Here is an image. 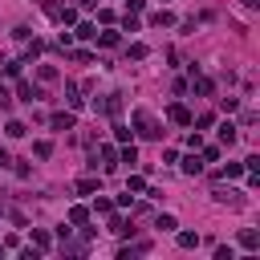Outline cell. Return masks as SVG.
I'll list each match as a JSON object with an SVG mask.
<instances>
[{"instance_id":"7dc6e473","label":"cell","mask_w":260,"mask_h":260,"mask_svg":"<svg viewBox=\"0 0 260 260\" xmlns=\"http://www.w3.org/2000/svg\"><path fill=\"white\" fill-rule=\"evenodd\" d=\"M240 4H244V8H260V0H240Z\"/></svg>"},{"instance_id":"9a60e30c","label":"cell","mask_w":260,"mask_h":260,"mask_svg":"<svg viewBox=\"0 0 260 260\" xmlns=\"http://www.w3.org/2000/svg\"><path fill=\"white\" fill-rule=\"evenodd\" d=\"M81 223H89V207L85 203H73L69 207V228H81Z\"/></svg>"},{"instance_id":"f35d334b","label":"cell","mask_w":260,"mask_h":260,"mask_svg":"<svg viewBox=\"0 0 260 260\" xmlns=\"http://www.w3.org/2000/svg\"><path fill=\"white\" fill-rule=\"evenodd\" d=\"M0 110H4V114L12 110V93H8V85H0Z\"/></svg>"},{"instance_id":"7bdbcfd3","label":"cell","mask_w":260,"mask_h":260,"mask_svg":"<svg viewBox=\"0 0 260 260\" xmlns=\"http://www.w3.org/2000/svg\"><path fill=\"white\" fill-rule=\"evenodd\" d=\"M12 37H16V41H20V45H24V41H28V37H32V32H28V28H24V24H16V28H12Z\"/></svg>"},{"instance_id":"7c38bea8","label":"cell","mask_w":260,"mask_h":260,"mask_svg":"<svg viewBox=\"0 0 260 260\" xmlns=\"http://www.w3.org/2000/svg\"><path fill=\"white\" fill-rule=\"evenodd\" d=\"M236 240H240V248H248V252H256V248H260V232H256V228H240V236H236Z\"/></svg>"},{"instance_id":"30bf717a","label":"cell","mask_w":260,"mask_h":260,"mask_svg":"<svg viewBox=\"0 0 260 260\" xmlns=\"http://www.w3.org/2000/svg\"><path fill=\"white\" fill-rule=\"evenodd\" d=\"M49 126L53 130H73L77 126V114L73 110H57V114H49Z\"/></svg>"},{"instance_id":"e575fe53","label":"cell","mask_w":260,"mask_h":260,"mask_svg":"<svg viewBox=\"0 0 260 260\" xmlns=\"http://www.w3.org/2000/svg\"><path fill=\"white\" fill-rule=\"evenodd\" d=\"M179 248H199V236L195 232H179Z\"/></svg>"},{"instance_id":"5bb4252c","label":"cell","mask_w":260,"mask_h":260,"mask_svg":"<svg viewBox=\"0 0 260 260\" xmlns=\"http://www.w3.org/2000/svg\"><path fill=\"white\" fill-rule=\"evenodd\" d=\"M98 187H102V179H98V175H85V179H77V183H73V191H77V195H93Z\"/></svg>"},{"instance_id":"52a82bcc","label":"cell","mask_w":260,"mask_h":260,"mask_svg":"<svg viewBox=\"0 0 260 260\" xmlns=\"http://www.w3.org/2000/svg\"><path fill=\"white\" fill-rule=\"evenodd\" d=\"M191 89H195L199 98H211V93H215V81H211V77H203V73H199V65H191Z\"/></svg>"},{"instance_id":"836d02e7","label":"cell","mask_w":260,"mask_h":260,"mask_svg":"<svg viewBox=\"0 0 260 260\" xmlns=\"http://www.w3.org/2000/svg\"><path fill=\"white\" fill-rule=\"evenodd\" d=\"M110 130H114V138H118V142H130V138H134V130H126V126H122V122H114V126H110Z\"/></svg>"},{"instance_id":"8fae6325","label":"cell","mask_w":260,"mask_h":260,"mask_svg":"<svg viewBox=\"0 0 260 260\" xmlns=\"http://www.w3.org/2000/svg\"><path fill=\"white\" fill-rule=\"evenodd\" d=\"M93 41H98L102 49H118V45H122V37H118V28H110V24H106L102 32H93Z\"/></svg>"},{"instance_id":"4316f807","label":"cell","mask_w":260,"mask_h":260,"mask_svg":"<svg viewBox=\"0 0 260 260\" xmlns=\"http://www.w3.org/2000/svg\"><path fill=\"white\" fill-rule=\"evenodd\" d=\"M154 228H158V232H175L179 219H175V215H154Z\"/></svg>"},{"instance_id":"74e56055","label":"cell","mask_w":260,"mask_h":260,"mask_svg":"<svg viewBox=\"0 0 260 260\" xmlns=\"http://www.w3.org/2000/svg\"><path fill=\"white\" fill-rule=\"evenodd\" d=\"M199 130H207V126H215V114H199V118H191Z\"/></svg>"},{"instance_id":"ab89813d","label":"cell","mask_w":260,"mask_h":260,"mask_svg":"<svg viewBox=\"0 0 260 260\" xmlns=\"http://www.w3.org/2000/svg\"><path fill=\"white\" fill-rule=\"evenodd\" d=\"M73 41H77L73 32H61V37H57V49H73Z\"/></svg>"},{"instance_id":"681fc988","label":"cell","mask_w":260,"mask_h":260,"mask_svg":"<svg viewBox=\"0 0 260 260\" xmlns=\"http://www.w3.org/2000/svg\"><path fill=\"white\" fill-rule=\"evenodd\" d=\"M162 4H167V0H162Z\"/></svg>"},{"instance_id":"83f0119b","label":"cell","mask_w":260,"mask_h":260,"mask_svg":"<svg viewBox=\"0 0 260 260\" xmlns=\"http://www.w3.org/2000/svg\"><path fill=\"white\" fill-rule=\"evenodd\" d=\"M32 154H37V158H49V154H53V142H49V138L32 142Z\"/></svg>"},{"instance_id":"e0dca14e","label":"cell","mask_w":260,"mask_h":260,"mask_svg":"<svg viewBox=\"0 0 260 260\" xmlns=\"http://www.w3.org/2000/svg\"><path fill=\"white\" fill-rule=\"evenodd\" d=\"M179 167H183V175H199V171H203V158H199V150H195V154H187Z\"/></svg>"},{"instance_id":"3957f363","label":"cell","mask_w":260,"mask_h":260,"mask_svg":"<svg viewBox=\"0 0 260 260\" xmlns=\"http://www.w3.org/2000/svg\"><path fill=\"white\" fill-rule=\"evenodd\" d=\"M98 162H102L106 171H114V167H118V146H110V142L93 146V150H89V167H98Z\"/></svg>"},{"instance_id":"ffe728a7","label":"cell","mask_w":260,"mask_h":260,"mask_svg":"<svg viewBox=\"0 0 260 260\" xmlns=\"http://www.w3.org/2000/svg\"><path fill=\"white\" fill-rule=\"evenodd\" d=\"M4 134H8V138H24V134H28V126H24V122H16V118H8Z\"/></svg>"},{"instance_id":"1f68e13d","label":"cell","mask_w":260,"mask_h":260,"mask_svg":"<svg viewBox=\"0 0 260 260\" xmlns=\"http://www.w3.org/2000/svg\"><path fill=\"white\" fill-rule=\"evenodd\" d=\"M130 57H134V61H146V57H150V49H146L142 41H134V45H130Z\"/></svg>"},{"instance_id":"277c9868","label":"cell","mask_w":260,"mask_h":260,"mask_svg":"<svg viewBox=\"0 0 260 260\" xmlns=\"http://www.w3.org/2000/svg\"><path fill=\"white\" fill-rule=\"evenodd\" d=\"M65 110H85V85H77V81H65Z\"/></svg>"},{"instance_id":"484cf974","label":"cell","mask_w":260,"mask_h":260,"mask_svg":"<svg viewBox=\"0 0 260 260\" xmlns=\"http://www.w3.org/2000/svg\"><path fill=\"white\" fill-rule=\"evenodd\" d=\"M126 191H130V195H142V191H146V179H142V175H130V179H126Z\"/></svg>"},{"instance_id":"d4e9b609","label":"cell","mask_w":260,"mask_h":260,"mask_svg":"<svg viewBox=\"0 0 260 260\" xmlns=\"http://www.w3.org/2000/svg\"><path fill=\"white\" fill-rule=\"evenodd\" d=\"M41 49H45V45H41L37 37H28V41H24V61H32V57H41Z\"/></svg>"},{"instance_id":"d6a6232c","label":"cell","mask_w":260,"mask_h":260,"mask_svg":"<svg viewBox=\"0 0 260 260\" xmlns=\"http://www.w3.org/2000/svg\"><path fill=\"white\" fill-rule=\"evenodd\" d=\"M24 65H28L24 57H20V61H4V73H8V77H20V69H24Z\"/></svg>"},{"instance_id":"5b68a950","label":"cell","mask_w":260,"mask_h":260,"mask_svg":"<svg viewBox=\"0 0 260 260\" xmlns=\"http://www.w3.org/2000/svg\"><path fill=\"white\" fill-rule=\"evenodd\" d=\"M16 98H20V102H41L45 89H41V81H24V77H16Z\"/></svg>"},{"instance_id":"ba28073f","label":"cell","mask_w":260,"mask_h":260,"mask_svg":"<svg viewBox=\"0 0 260 260\" xmlns=\"http://www.w3.org/2000/svg\"><path fill=\"white\" fill-rule=\"evenodd\" d=\"M211 199L215 203H228V207H244V191H236V187H215Z\"/></svg>"},{"instance_id":"4dcf8cb0","label":"cell","mask_w":260,"mask_h":260,"mask_svg":"<svg viewBox=\"0 0 260 260\" xmlns=\"http://www.w3.org/2000/svg\"><path fill=\"white\" fill-rule=\"evenodd\" d=\"M146 248H150V244H130V248H122V252H118V260H134V256H138V252H146Z\"/></svg>"},{"instance_id":"2e32d148","label":"cell","mask_w":260,"mask_h":260,"mask_svg":"<svg viewBox=\"0 0 260 260\" xmlns=\"http://www.w3.org/2000/svg\"><path fill=\"white\" fill-rule=\"evenodd\" d=\"M32 248H37V252H49V248H53V236H49L45 228H32Z\"/></svg>"},{"instance_id":"8992f818","label":"cell","mask_w":260,"mask_h":260,"mask_svg":"<svg viewBox=\"0 0 260 260\" xmlns=\"http://www.w3.org/2000/svg\"><path fill=\"white\" fill-rule=\"evenodd\" d=\"M93 110L106 114V118H118V114H122V93H106V98H98Z\"/></svg>"},{"instance_id":"4fadbf2b","label":"cell","mask_w":260,"mask_h":260,"mask_svg":"<svg viewBox=\"0 0 260 260\" xmlns=\"http://www.w3.org/2000/svg\"><path fill=\"white\" fill-rule=\"evenodd\" d=\"M240 138V126L236 122H219V146H232Z\"/></svg>"},{"instance_id":"f546056e","label":"cell","mask_w":260,"mask_h":260,"mask_svg":"<svg viewBox=\"0 0 260 260\" xmlns=\"http://www.w3.org/2000/svg\"><path fill=\"white\" fill-rule=\"evenodd\" d=\"M93 211H98V215H110V211H114V199L98 195V199H93Z\"/></svg>"},{"instance_id":"b9f144b4","label":"cell","mask_w":260,"mask_h":260,"mask_svg":"<svg viewBox=\"0 0 260 260\" xmlns=\"http://www.w3.org/2000/svg\"><path fill=\"white\" fill-rule=\"evenodd\" d=\"M215 260H236V252H232L228 244H219V248H215Z\"/></svg>"},{"instance_id":"44dd1931","label":"cell","mask_w":260,"mask_h":260,"mask_svg":"<svg viewBox=\"0 0 260 260\" xmlns=\"http://www.w3.org/2000/svg\"><path fill=\"white\" fill-rule=\"evenodd\" d=\"M244 175V162H228L223 171H215V179H240Z\"/></svg>"},{"instance_id":"ee69618b","label":"cell","mask_w":260,"mask_h":260,"mask_svg":"<svg viewBox=\"0 0 260 260\" xmlns=\"http://www.w3.org/2000/svg\"><path fill=\"white\" fill-rule=\"evenodd\" d=\"M236 106H240V102H236V98H219V110H223V114H232V110H236Z\"/></svg>"},{"instance_id":"60d3db41","label":"cell","mask_w":260,"mask_h":260,"mask_svg":"<svg viewBox=\"0 0 260 260\" xmlns=\"http://www.w3.org/2000/svg\"><path fill=\"white\" fill-rule=\"evenodd\" d=\"M187 146H191V150H199V146H203V134H199V130H191V134H187Z\"/></svg>"},{"instance_id":"bcb514c9","label":"cell","mask_w":260,"mask_h":260,"mask_svg":"<svg viewBox=\"0 0 260 260\" xmlns=\"http://www.w3.org/2000/svg\"><path fill=\"white\" fill-rule=\"evenodd\" d=\"M77 8H98V0H77Z\"/></svg>"},{"instance_id":"f1b7e54d","label":"cell","mask_w":260,"mask_h":260,"mask_svg":"<svg viewBox=\"0 0 260 260\" xmlns=\"http://www.w3.org/2000/svg\"><path fill=\"white\" fill-rule=\"evenodd\" d=\"M219 154H223V150H219V146H207V142H203V146H199V158H203V162H215V158H219Z\"/></svg>"},{"instance_id":"d590c367","label":"cell","mask_w":260,"mask_h":260,"mask_svg":"<svg viewBox=\"0 0 260 260\" xmlns=\"http://www.w3.org/2000/svg\"><path fill=\"white\" fill-rule=\"evenodd\" d=\"M244 171H248V175H260V154H248V158H244Z\"/></svg>"},{"instance_id":"ac0fdd59","label":"cell","mask_w":260,"mask_h":260,"mask_svg":"<svg viewBox=\"0 0 260 260\" xmlns=\"http://www.w3.org/2000/svg\"><path fill=\"white\" fill-rule=\"evenodd\" d=\"M150 24H154V28H171V24H175V12H167V8H158V12L150 16Z\"/></svg>"},{"instance_id":"6da1fadb","label":"cell","mask_w":260,"mask_h":260,"mask_svg":"<svg viewBox=\"0 0 260 260\" xmlns=\"http://www.w3.org/2000/svg\"><path fill=\"white\" fill-rule=\"evenodd\" d=\"M130 126H134L138 138H158V134H162V126H158V118H154L150 110H134V114H130Z\"/></svg>"},{"instance_id":"9c48e42d","label":"cell","mask_w":260,"mask_h":260,"mask_svg":"<svg viewBox=\"0 0 260 260\" xmlns=\"http://www.w3.org/2000/svg\"><path fill=\"white\" fill-rule=\"evenodd\" d=\"M167 122H175V126H191V110H187L183 102H171V106H167Z\"/></svg>"},{"instance_id":"8d00e7d4","label":"cell","mask_w":260,"mask_h":260,"mask_svg":"<svg viewBox=\"0 0 260 260\" xmlns=\"http://www.w3.org/2000/svg\"><path fill=\"white\" fill-rule=\"evenodd\" d=\"M73 61H77V65H89L93 53H89V49H73Z\"/></svg>"},{"instance_id":"cb8c5ba5","label":"cell","mask_w":260,"mask_h":260,"mask_svg":"<svg viewBox=\"0 0 260 260\" xmlns=\"http://www.w3.org/2000/svg\"><path fill=\"white\" fill-rule=\"evenodd\" d=\"M93 32H98V24H89V20H81V24L73 28V37H81V41H93Z\"/></svg>"},{"instance_id":"f6af8a7d","label":"cell","mask_w":260,"mask_h":260,"mask_svg":"<svg viewBox=\"0 0 260 260\" xmlns=\"http://www.w3.org/2000/svg\"><path fill=\"white\" fill-rule=\"evenodd\" d=\"M8 162H12V158H8V150H4V146H0V171H4V167H8Z\"/></svg>"},{"instance_id":"603a6c76","label":"cell","mask_w":260,"mask_h":260,"mask_svg":"<svg viewBox=\"0 0 260 260\" xmlns=\"http://www.w3.org/2000/svg\"><path fill=\"white\" fill-rule=\"evenodd\" d=\"M122 28H126V32H138V28H142L138 12H130V8H126V16H122Z\"/></svg>"},{"instance_id":"d6986e66","label":"cell","mask_w":260,"mask_h":260,"mask_svg":"<svg viewBox=\"0 0 260 260\" xmlns=\"http://www.w3.org/2000/svg\"><path fill=\"white\" fill-rule=\"evenodd\" d=\"M37 81L41 85H53L57 81V65H37Z\"/></svg>"},{"instance_id":"c3c4849f","label":"cell","mask_w":260,"mask_h":260,"mask_svg":"<svg viewBox=\"0 0 260 260\" xmlns=\"http://www.w3.org/2000/svg\"><path fill=\"white\" fill-rule=\"evenodd\" d=\"M0 65H4V53H0Z\"/></svg>"},{"instance_id":"7a4b0ae2","label":"cell","mask_w":260,"mask_h":260,"mask_svg":"<svg viewBox=\"0 0 260 260\" xmlns=\"http://www.w3.org/2000/svg\"><path fill=\"white\" fill-rule=\"evenodd\" d=\"M41 8H45V16L57 20L61 28H65V24H77V8L65 4V0H41Z\"/></svg>"},{"instance_id":"7402d4cb","label":"cell","mask_w":260,"mask_h":260,"mask_svg":"<svg viewBox=\"0 0 260 260\" xmlns=\"http://www.w3.org/2000/svg\"><path fill=\"white\" fill-rule=\"evenodd\" d=\"M106 228H110L114 236H126V232H130V228H126V219H122L118 211H110V223H106Z\"/></svg>"}]
</instances>
